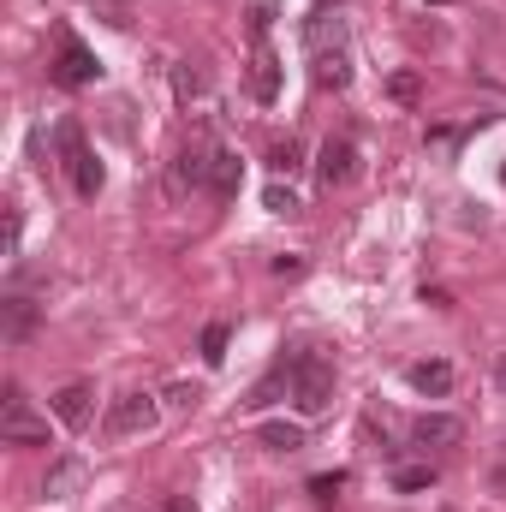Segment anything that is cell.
I'll list each match as a JSON object with an SVG mask.
<instances>
[{"mask_svg": "<svg viewBox=\"0 0 506 512\" xmlns=\"http://www.w3.org/2000/svg\"><path fill=\"white\" fill-rule=\"evenodd\" d=\"M292 399H298L304 417H322V411H328V399H334V370H328L316 352H298V358H292Z\"/></svg>", "mask_w": 506, "mask_h": 512, "instance_id": "obj_1", "label": "cell"}, {"mask_svg": "<svg viewBox=\"0 0 506 512\" xmlns=\"http://www.w3.org/2000/svg\"><path fill=\"white\" fill-rule=\"evenodd\" d=\"M0 441L6 447H48V417L30 411V399L18 387H6V405H0Z\"/></svg>", "mask_w": 506, "mask_h": 512, "instance_id": "obj_2", "label": "cell"}, {"mask_svg": "<svg viewBox=\"0 0 506 512\" xmlns=\"http://www.w3.org/2000/svg\"><path fill=\"white\" fill-rule=\"evenodd\" d=\"M155 417H161L155 393L131 387V393H120V399L108 405V435H149V429H155Z\"/></svg>", "mask_w": 506, "mask_h": 512, "instance_id": "obj_3", "label": "cell"}, {"mask_svg": "<svg viewBox=\"0 0 506 512\" xmlns=\"http://www.w3.org/2000/svg\"><path fill=\"white\" fill-rule=\"evenodd\" d=\"M96 54L78 42V36H60V54H54V66H48V78L60 84V90H84V84H96Z\"/></svg>", "mask_w": 506, "mask_h": 512, "instance_id": "obj_4", "label": "cell"}, {"mask_svg": "<svg viewBox=\"0 0 506 512\" xmlns=\"http://www.w3.org/2000/svg\"><path fill=\"white\" fill-rule=\"evenodd\" d=\"M316 179H322L328 191L352 185V179H358V143H352V137H328L322 155H316Z\"/></svg>", "mask_w": 506, "mask_h": 512, "instance_id": "obj_5", "label": "cell"}, {"mask_svg": "<svg viewBox=\"0 0 506 512\" xmlns=\"http://www.w3.org/2000/svg\"><path fill=\"white\" fill-rule=\"evenodd\" d=\"M346 42V12H340V0H328V6H316L310 18H304V48L310 54H328V48H340Z\"/></svg>", "mask_w": 506, "mask_h": 512, "instance_id": "obj_6", "label": "cell"}, {"mask_svg": "<svg viewBox=\"0 0 506 512\" xmlns=\"http://www.w3.org/2000/svg\"><path fill=\"white\" fill-rule=\"evenodd\" d=\"M209 161H215V149H209V143H185V149H179V161H173L167 191H173V197H185V191L209 185Z\"/></svg>", "mask_w": 506, "mask_h": 512, "instance_id": "obj_7", "label": "cell"}, {"mask_svg": "<svg viewBox=\"0 0 506 512\" xmlns=\"http://www.w3.org/2000/svg\"><path fill=\"white\" fill-rule=\"evenodd\" d=\"M459 435H465V423H459V417H447V411H423V417L411 423V441H417V447H429V453L459 447Z\"/></svg>", "mask_w": 506, "mask_h": 512, "instance_id": "obj_8", "label": "cell"}, {"mask_svg": "<svg viewBox=\"0 0 506 512\" xmlns=\"http://www.w3.org/2000/svg\"><path fill=\"white\" fill-rule=\"evenodd\" d=\"M245 90H251L256 102H274V96H280V60H274V48H268V42H256V48H251Z\"/></svg>", "mask_w": 506, "mask_h": 512, "instance_id": "obj_9", "label": "cell"}, {"mask_svg": "<svg viewBox=\"0 0 506 512\" xmlns=\"http://www.w3.org/2000/svg\"><path fill=\"white\" fill-rule=\"evenodd\" d=\"M90 399H96L90 382H66L60 393H54V417H60L66 429H84V423H90Z\"/></svg>", "mask_w": 506, "mask_h": 512, "instance_id": "obj_10", "label": "cell"}, {"mask_svg": "<svg viewBox=\"0 0 506 512\" xmlns=\"http://www.w3.org/2000/svg\"><path fill=\"white\" fill-rule=\"evenodd\" d=\"M405 382L417 387V393H429V399H447L453 393V364L447 358H423V364L405 370Z\"/></svg>", "mask_w": 506, "mask_h": 512, "instance_id": "obj_11", "label": "cell"}, {"mask_svg": "<svg viewBox=\"0 0 506 512\" xmlns=\"http://www.w3.org/2000/svg\"><path fill=\"white\" fill-rule=\"evenodd\" d=\"M239 185H245L239 155H233V149H215V161H209V191H215V197H239Z\"/></svg>", "mask_w": 506, "mask_h": 512, "instance_id": "obj_12", "label": "cell"}, {"mask_svg": "<svg viewBox=\"0 0 506 512\" xmlns=\"http://www.w3.org/2000/svg\"><path fill=\"white\" fill-rule=\"evenodd\" d=\"M316 84H322V90H346V84H352V60H346V48L316 54Z\"/></svg>", "mask_w": 506, "mask_h": 512, "instance_id": "obj_13", "label": "cell"}, {"mask_svg": "<svg viewBox=\"0 0 506 512\" xmlns=\"http://www.w3.org/2000/svg\"><path fill=\"white\" fill-rule=\"evenodd\" d=\"M0 316H6L0 328H6V340H12V346L36 328V304H30V298H6V304H0Z\"/></svg>", "mask_w": 506, "mask_h": 512, "instance_id": "obj_14", "label": "cell"}, {"mask_svg": "<svg viewBox=\"0 0 506 512\" xmlns=\"http://www.w3.org/2000/svg\"><path fill=\"white\" fill-rule=\"evenodd\" d=\"M256 435H262V447H274V453H298V447H304V423H286V417L262 423Z\"/></svg>", "mask_w": 506, "mask_h": 512, "instance_id": "obj_15", "label": "cell"}, {"mask_svg": "<svg viewBox=\"0 0 506 512\" xmlns=\"http://www.w3.org/2000/svg\"><path fill=\"white\" fill-rule=\"evenodd\" d=\"M66 167H72V185H78V197H96V191H102V161H96L90 149H84V155H72Z\"/></svg>", "mask_w": 506, "mask_h": 512, "instance_id": "obj_16", "label": "cell"}, {"mask_svg": "<svg viewBox=\"0 0 506 512\" xmlns=\"http://www.w3.org/2000/svg\"><path fill=\"white\" fill-rule=\"evenodd\" d=\"M268 167H274V173H286V179H292V173H298V167H304V143H298V137H280V143H274V149H268Z\"/></svg>", "mask_w": 506, "mask_h": 512, "instance_id": "obj_17", "label": "cell"}, {"mask_svg": "<svg viewBox=\"0 0 506 512\" xmlns=\"http://www.w3.org/2000/svg\"><path fill=\"white\" fill-rule=\"evenodd\" d=\"M78 477H84V465H78V459H60V465L48 471V483H42V495H48V501H66V489H72Z\"/></svg>", "mask_w": 506, "mask_h": 512, "instance_id": "obj_18", "label": "cell"}, {"mask_svg": "<svg viewBox=\"0 0 506 512\" xmlns=\"http://www.w3.org/2000/svg\"><path fill=\"white\" fill-rule=\"evenodd\" d=\"M429 483H435V465H399V471H393V489H399V495H417V489H429Z\"/></svg>", "mask_w": 506, "mask_h": 512, "instance_id": "obj_19", "label": "cell"}, {"mask_svg": "<svg viewBox=\"0 0 506 512\" xmlns=\"http://www.w3.org/2000/svg\"><path fill=\"white\" fill-rule=\"evenodd\" d=\"M173 96H179V102H197V96H203V72H197L191 60L173 66Z\"/></svg>", "mask_w": 506, "mask_h": 512, "instance_id": "obj_20", "label": "cell"}, {"mask_svg": "<svg viewBox=\"0 0 506 512\" xmlns=\"http://www.w3.org/2000/svg\"><path fill=\"white\" fill-rule=\"evenodd\" d=\"M227 340H233L227 322H209L203 328V364H227Z\"/></svg>", "mask_w": 506, "mask_h": 512, "instance_id": "obj_21", "label": "cell"}, {"mask_svg": "<svg viewBox=\"0 0 506 512\" xmlns=\"http://www.w3.org/2000/svg\"><path fill=\"white\" fill-rule=\"evenodd\" d=\"M387 96H393V102H417V96H423L417 72H393V78H387Z\"/></svg>", "mask_w": 506, "mask_h": 512, "instance_id": "obj_22", "label": "cell"}, {"mask_svg": "<svg viewBox=\"0 0 506 512\" xmlns=\"http://www.w3.org/2000/svg\"><path fill=\"white\" fill-rule=\"evenodd\" d=\"M54 143H60V155H66V161H72V155H84V131H78V120H60Z\"/></svg>", "mask_w": 506, "mask_h": 512, "instance_id": "obj_23", "label": "cell"}, {"mask_svg": "<svg viewBox=\"0 0 506 512\" xmlns=\"http://www.w3.org/2000/svg\"><path fill=\"white\" fill-rule=\"evenodd\" d=\"M262 203H268L274 215H298V197H292L286 185H268V197H262Z\"/></svg>", "mask_w": 506, "mask_h": 512, "instance_id": "obj_24", "label": "cell"}, {"mask_svg": "<svg viewBox=\"0 0 506 512\" xmlns=\"http://www.w3.org/2000/svg\"><path fill=\"white\" fill-rule=\"evenodd\" d=\"M197 399H203V387H197V382H179L173 393H167V405H179V411H191Z\"/></svg>", "mask_w": 506, "mask_h": 512, "instance_id": "obj_25", "label": "cell"}, {"mask_svg": "<svg viewBox=\"0 0 506 512\" xmlns=\"http://www.w3.org/2000/svg\"><path fill=\"white\" fill-rule=\"evenodd\" d=\"M340 489H346V477H340V471H334V477H316V483H310V495H316V501H334Z\"/></svg>", "mask_w": 506, "mask_h": 512, "instance_id": "obj_26", "label": "cell"}, {"mask_svg": "<svg viewBox=\"0 0 506 512\" xmlns=\"http://www.w3.org/2000/svg\"><path fill=\"white\" fill-rule=\"evenodd\" d=\"M274 274L292 280V274H304V262H298V256H274Z\"/></svg>", "mask_w": 506, "mask_h": 512, "instance_id": "obj_27", "label": "cell"}, {"mask_svg": "<svg viewBox=\"0 0 506 512\" xmlns=\"http://www.w3.org/2000/svg\"><path fill=\"white\" fill-rule=\"evenodd\" d=\"M268 18H274V12H268V6H256V12H251V36H256V42H262V36H268Z\"/></svg>", "mask_w": 506, "mask_h": 512, "instance_id": "obj_28", "label": "cell"}, {"mask_svg": "<svg viewBox=\"0 0 506 512\" xmlns=\"http://www.w3.org/2000/svg\"><path fill=\"white\" fill-rule=\"evenodd\" d=\"M161 512H197V507H191V495H173V501H167Z\"/></svg>", "mask_w": 506, "mask_h": 512, "instance_id": "obj_29", "label": "cell"}, {"mask_svg": "<svg viewBox=\"0 0 506 512\" xmlns=\"http://www.w3.org/2000/svg\"><path fill=\"white\" fill-rule=\"evenodd\" d=\"M495 387H501V393H506V358H501V364H495Z\"/></svg>", "mask_w": 506, "mask_h": 512, "instance_id": "obj_30", "label": "cell"}, {"mask_svg": "<svg viewBox=\"0 0 506 512\" xmlns=\"http://www.w3.org/2000/svg\"><path fill=\"white\" fill-rule=\"evenodd\" d=\"M429 6H459V0H429Z\"/></svg>", "mask_w": 506, "mask_h": 512, "instance_id": "obj_31", "label": "cell"}]
</instances>
